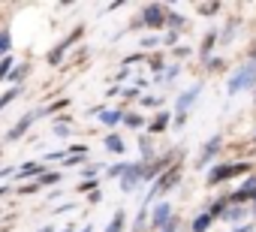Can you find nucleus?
Instances as JSON below:
<instances>
[{"mask_svg": "<svg viewBox=\"0 0 256 232\" xmlns=\"http://www.w3.org/2000/svg\"><path fill=\"white\" fill-rule=\"evenodd\" d=\"M120 96H126V100H136V96H139V88H126Z\"/></svg>", "mask_w": 256, "mask_h": 232, "instance_id": "2f4dec72", "label": "nucleus"}, {"mask_svg": "<svg viewBox=\"0 0 256 232\" xmlns=\"http://www.w3.org/2000/svg\"><path fill=\"white\" fill-rule=\"evenodd\" d=\"M175 181H178V169H166V172H163V175H160V178L154 181V190L148 193V199H154L157 193H166V190H169V187H172Z\"/></svg>", "mask_w": 256, "mask_h": 232, "instance_id": "0eeeda50", "label": "nucleus"}, {"mask_svg": "<svg viewBox=\"0 0 256 232\" xmlns=\"http://www.w3.org/2000/svg\"><path fill=\"white\" fill-rule=\"evenodd\" d=\"M10 175H18L16 166H6V169H0V178H10Z\"/></svg>", "mask_w": 256, "mask_h": 232, "instance_id": "f704fd0d", "label": "nucleus"}, {"mask_svg": "<svg viewBox=\"0 0 256 232\" xmlns=\"http://www.w3.org/2000/svg\"><path fill=\"white\" fill-rule=\"evenodd\" d=\"M124 124L133 127V130H139V127L145 124V118H142V114H136V112H124Z\"/></svg>", "mask_w": 256, "mask_h": 232, "instance_id": "5701e85b", "label": "nucleus"}, {"mask_svg": "<svg viewBox=\"0 0 256 232\" xmlns=\"http://www.w3.org/2000/svg\"><path fill=\"white\" fill-rule=\"evenodd\" d=\"M82 34H84V28H76V30H70V34L60 40V46L70 52V48H72V42H78V40H82Z\"/></svg>", "mask_w": 256, "mask_h": 232, "instance_id": "aec40b11", "label": "nucleus"}, {"mask_svg": "<svg viewBox=\"0 0 256 232\" xmlns=\"http://www.w3.org/2000/svg\"><path fill=\"white\" fill-rule=\"evenodd\" d=\"M169 220H172V205H169V202H160V205L154 208V214H151V223L160 226V229H166V226H172Z\"/></svg>", "mask_w": 256, "mask_h": 232, "instance_id": "6e6552de", "label": "nucleus"}, {"mask_svg": "<svg viewBox=\"0 0 256 232\" xmlns=\"http://www.w3.org/2000/svg\"><path fill=\"white\" fill-rule=\"evenodd\" d=\"M241 172H247V163H229V166H217V169H211L208 181H211V184H217V181H226V178H232V175H241Z\"/></svg>", "mask_w": 256, "mask_h": 232, "instance_id": "423d86ee", "label": "nucleus"}, {"mask_svg": "<svg viewBox=\"0 0 256 232\" xmlns=\"http://www.w3.org/2000/svg\"><path fill=\"white\" fill-rule=\"evenodd\" d=\"M46 172H48V166H46L42 160H28V163H22V169H18L16 181H18V184H28V181H40Z\"/></svg>", "mask_w": 256, "mask_h": 232, "instance_id": "f03ea898", "label": "nucleus"}, {"mask_svg": "<svg viewBox=\"0 0 256 232\" xmlns=\"http://www.w3.org/2000/svg\"><path fill=\"white\" fill-rule=\"evenodd\" d=\"M10 48H12V34H10V28H4L0 30V60L10 58Z\"/></svg>", "mask_w": 256, "mask_h": 232, "instance_id": "2eb2a0df", "label": "nucleus"}, {"mask_svg": "<svg viewBox=\"0 0 256 232\" xmlns=\"http://www.w3.org/2000/svg\"><path fill=\"white\" fill-rule=\"evenodd\" d=\"M64 58H66V48L58 42V46L46 54V64H48V66H60V64H64Z\"/></svg>", "mask_w": 256, "mask_h": 232, "instance_id": "ddd939ff", "label": "nucleus"}, {"mask_svg": "<svg viewBox=\"0 0 256 232\" xmlns=\"http://www.w3.org/2000/svg\"><path fill=\"white\" fill-rule=\"evenodd\" d=\"M142 154H145V157L151 154V142H148V139H142Z\"/></svg>", "mask_w": 256, "mask_h": 232, "instance_id": "4c0bfd02", "label": "nucleus"}, {"mask_svg": "<svg viewBox=\"0 0 256 232\" xmlns=\"http://www.w3.org/2000/svg\"><path fill=\"white\" fill-rule=\"evenodd\" d=\"M96 172H100L96 166H82V178L84 181H96Z\"/></svg>", "mask_w": 256, "mask_h": 232, "instance_id": "c85d7f7f", "label": "nucleus"}, {"mask_svg": "<svg viewBox=\"0 0 256 232\" xmlns=\"http://www.w3.org/2000/svg\"><path fill=\"white\" fill-rule=\"evenodd\" d=\"M36 118H40L36 112H24L22 118H18V121H16L10 130H6V136H4V139H6V142H18V139H22V136H24V133H28V130L36 124Z\"/></svg>", "mask_w": 256, "mask_h": 232, "instance_id": "f257e3e1", "label": "nucleus"}, {"mask_svg": "<svg viewBox=\"0 0 256 232\" xmlns=\"http://www.w3.org/2000/svg\"><path fill=\"white\" fill-rule=\"evenodd\" d=\"M142 181H145V166L142 163H130L126 172H124V178H120V190L124 193H133Z\"/></svg>", "mask_w": 256, "mask_h": 232, "instance_id": "7ed1b4c3", "label": "nucleus"}, {"mask_svg": "<svg viewBox=\"0 0 256 232\" xmlns=\"http://www.w3.org/2000/svg\"><path fill=\"white\" fill-rule=\"evenodd\" d=\"M40 190H42L40 181H28V184H18V187H16L18 196H34V193H40Z\"/></svg>", "mask_w": 256, "mask_h": 232, "instance_id": "412c9836", "label": "nucleus"}, {"mask_svg": "<svg viewBox=\"0 0 256 232\" xmlns=\"http://www.w3.org/2000/svg\"><path fill=\"white\" fill-rule=\"evenodd\" d=\"M88 190L94 193V190H96V181H82V184H78V193H88Z\"/></svg>", "mask_w": 256, "mask_h": 232, "instance_id": "7c9ffc66", "label": "nucleus"}, {"mask_svg": "<svg viewBox=\"0 0 256 232\" xmlns=\"http://www.w3.org/2000/svg\"><path fill=\"white\" fill-rule=\"evenodd\" d=\"M58 232H78V229H76V226L70 223V226H64V229H58Z\"/></svg>", "mask_w": 256, "mask_h": 232, "instance_id": "58836bf2", "label": "nucleus"}, {"mask_svg": "<svg viewBox=\"0 0 256 232\" xmlns=\"http://www.w3.org/2000/svg\"><path fill=\"white\" fill-rule=\"evenodd\" d=\"M124 220H126V217H124V211H114L112 223H108V226H106L102 232H120V229H124Z\"/></svg>", "mask_w": 256, "mask_h": 232, "instance_id": "b1692460", "label": "nucleus"}, {"mask_svg": "<svg viewBox=\"0 0 256 232\" xmlns=\"http://www.w3.org/2000/svg\"><path fill=\"white\" fill-rule=\"evenodd\" d=\"M0 154H4V148H0Z\"/></svg>", "mask_w": 256, "mask_h": 232, "instance_id": "79ce46f5", "label": "nucleus"}, {"mask_svg": "<svg viewBox=\"0 0 256 232\" xmlns=\"http://www.w3.org/2000/svg\"><path fill=\"white\" fill-rule=\"evenodd\" d=\"M60 178H64V172H58V169H48V172L40 178V187H42V190H48V187L60 184Z\"/></svg>", "mask_w": 256, "mask_h": 232, "instance_id": "4468645a", "label": "nucleus"}, {"mask_svg": "<svg viewBox=\"0 0 256 232\" xmlns=\"http://www.w3.org/2000/svg\"><path fill=\"white\" fill-rule=\"evenodd\" d=\"M238 232H244V229H238Z\"/></svg>", "mask_w": 256, "mask_h": 232, "instance_id": "37998d69", "label": "nucleus"}, {"mask_svg": "<svg viewBox=\"0 0 256 232\" xmlns=\"http://www.w3.org/2000/svg\"><path fill=\"white\" fill-rule=\"evenodd\" d=\"M142 46H145V48H154V46H157V40H154V36H148V40H142Z\"/></svg>", "mask_w": 256, "mask_h": 232, "instance_id": "e433bc0d", "label": "nucleus"}, {"mask_svg": "<svg viewBox=\"0 0 256 232\" xmlns=\"http://www.w3.org/2000/svg\"><path fill=\"white\" fill-rule=\"evenodd\" d=\"M18 96H22V88H10L6 94H0V112H4L12 100H18Z\"/></svg>", "mask_w": 256, "mask_h": 232, "instance_id": "4be33fe9", "label": "nucleus"}, {"mask_svg": "<svg viewBox=\"0 0 256 232\" xmlns=\"http://www.w3.org/2000/svg\"><path fill=\"white\" fill-rule=\"evenodd\" d=\"M166 24H172V28H181V24H184V18H181V16H175V12H169Z\"/></svg>", "mask_w": 256, "mask_h": 232, "instance_id": "c756f323", "label": "nucleus"}, {"mask_svg": "<svg viewBox=\"0 0 256 232\" xmlns=\"http://www.w3.org/2000/svg\"><path fill=\"white\" fill-rule=\"evenodd\" d=\"M106 148H108L112 154H124L126 145H124V139H120L118 133H108V136H106Z\"/></svg>", "mask_w": 256, "mask_h": 232, "instance_id": "f3484780", "label": "nucleus"}, {"mask_svg": "<svg viewBox=\"0 0 256 232\" xmlns=\"http://www.w3.org/2000/svg\"><path fill=\"white\" fill-rule=\"evenodd\" d=\"M217 148H220V139L214 136V139H211V142L205 145V151H202V163H208V160H211V157L217 154Z\"/></svg>", "mask_w": 256, "mask_h": 232, "instance_id": "393cba45", "label": "nucleus"}, {"mask_svg": "<svg viewBox=\"0 0 256 232\" xmlns=\"http://www.w3.org/2000/svg\"><path fill=\"white\" fill-rule=\"evenodd\" d=\"M60 118H64V121H54V127H52V130H54V136H58V139H66V136L72 133V127H70V121H72V118H66V114H60Z\"/></svg>", "mask_w": 256, "mask_h": 232, "instance_id": "dca6fc26", "label": "nucleus"}, {"mask_svg": "<svg viewBox=\"0 0 256 232\" xmlns=\"http://www.w3.org/2000/svg\"><path fill=\"white\" fill-rule=\"evenodd\" d=\"M166 18H169V12H166L160 4H148V6H145V12H142V24H145V28H151V30L163 28V24H166Z\"/></svg>", "mask_w": 256, "mask_h": 232, "instance_id": "20e7f679", "label": "nucleus"}, {"mask_svg": "<svg viewBox=\"0 0 256 232\" xmlns=\"http://www.w3.org/2000/svg\"><path fill=\"white\" fill-rule=\"evenodd\" d=\"M36 232H58V226H54V223H46V226H40Z\"/></svg>", "mask_w": 256, "mask_h": 232, "instance_id": "c9c22d12", "label": "nucleus"}, {"mask_svg": "<svg viewBox=\"0 0 256 232\" xmlns=\"http://www.w3.org/2000/svg\"><path fill=\"white\" fill-rule=\"evenodd\" d=\"M196 96H199V88H190V90H184V94L178 96V102H175V106H178V114H187V108L193 106V100H196Z\"/></svg>", "mask_w": 256, "mask_h": 232, "instance_id": "9d476101", "label": "nucleus"}, {"mask_svg": "<svg viewBox=\"0 0 256 232\" xmlns=\"http://www.w3.org/2000/svg\"><path fill=\"white\" fill-rule=\"evenodd\" d=\"M169 118H172V114H166V112H160V114H157V118L151 121V133H163V130L169 127Z\"/></svg>", "mask_w": 256, "mask_h": 232, "instance_id": "a211bd4d", "label": "nucleus"}, {"mask_svg": "<svg viewBox=\"0 0 256 232\" xmlns=\"http://www.w3.org/2000/svg\"><path fill=\"white\" fill-rule=\"evenodd\" d=\"M211 220H214L211 214H199V217L193 220V232H205V229L211 226Z\"/></svg>", "mask_w": 256, "mask_h": 232, "instance_id": "a878e982", "label": "nucleus"}, {"mask_svg": "<svg viewBox=\"0 0 256 232\" xmlns=\"http://www.w3.org/2000/svg\"><path fill=\"white\" fill-rule=\"evenodd\" d=\"M10 193H16V187H10V184H0V199H4V196H10Z\"/></svg>", "mask_w": 256, "mask_h": 232, "instance_id": "72a5a7b5", "label": "nucleus"}, {"mask_svg": "<svg viewBox=\"0 0 256 232\" xmlns=\"http://www.w3.org/2000/svg\"><path fill=\"white\" fill-rule=\"evenodd\" d=\"M78 232H94V226H90V223H88V226H82V229H78Z\"/></svg>", "mask_w": 256, "mask_h": 232, "instance_id": "ea45409f", "label": "nucleus"}, {"mask_svg": "<svg viewBox=\"0 0 256 232\" xmlns=\"http://www.w3.org/2000/svg\"><path fill=\"white\" fill-rule=\"evenodd\" d=\"M70 106V96H60V100H52L46 108H40V118H46V114H60L64 108Z\"/></svg>", "mask_w": 256, "mask_h": 232, "instance_id": "9b49d317", "label": "nucleus"}, {"mask_svg": "<svg viewBox=\"0 0 256 232\" xmlns=\"http://www.w3.org/2000/svg\"><path fill=\"white\" fill-rule=\"evenodd\" d=\"M160 232H175V223H172V226H166V229H160Z\"/></svg>", "mask_w": 256, "mask_h": 232, "instance_id": "a19ab883", "label": "nucleus"}, {"mask_svg": "<svg viewBox=\"0 0 256 232\" xmlns=\"http://www.w3.org/2000/svg\"><path fill=\"white\" fill-rule=\"evenodd\" d=\"M120 121H124V112L120 108H102L100 112V124L102 127H118Z\"/></svg>", "mask_w": 256, "mask_h": 232, "instance_id": "1a4fd4ad", "label": "nucleus"}, {"mask_svg": "<svg viewBox=\"0 0 256 232\" xmlns=\"http://www.w3.org/2000/svg\"><path fill=\"white\" fill-rule=\"evenodd\" d=\"M28 72H30V64H18V66L10 72V78H6V82H12V88H22V82L28 78Z\"/></svg>", "mask_w": 256, "mask_h": 232, "instance_id": "f8f14e48", "label": "nucleus"}, {"mask_svg": "<svg viewBox=\"0 0 256 232\" xmlns=\"http://www.w3.org/2000/svg\"><path fill=\"white\" fill-rule=\"evenodd\" d=\"M241 214H244V211H241V208H232V211H226V214H223V217H229V220H238V217H241Z\"/></svg>", "mask_w": 256, "mask_h": 232, "instance_id": "473e14b6", "label": "nucleus"}, {"mask_svg": "<svg viewBox=\"0 0 256 232\" xmlns=\"http://www.w3.org/2000/svg\"><path fill=\"white\" fill-rule=\"evenodd\" d=\"M126 166H130V163H114V166H108V178H124V172H126Z\"/></svg>", "mask_w": 256, "mask_h": 232, "instance_id": "bb28decb", "label": "nucleus"}, {"mask_svg": "<svg viewBox=\"0 0 256 232\" xmlns=\"http://www.w3.org/2000/svg\"><path fill=\"white\" fill-rule=\"evenodd\" d=\"M82 163H84V157H78V154H66L60 166H66V169H72V166H82Z\"/></svg>", "mask_w": 256, "mask_h": 232, "instance_id": "cd10ccee", "label": "nucleus"}, {"mask_svg": "<svg viewBox=\"0 0 256 232\" xmlns=\"http://www.w3.org/2000/svg\"><path fill=\"white\" fill-rule=\"evenodd\" d=\"M253 82H256V64H247L241 72L232 76V82H229V94H238L241 88H247V84H253Z\"/></svg>", "mask_w": 256, "mask_h": 232, "instance_id": "39448f33", "label": "nucleus"}, {"mask_svg": "<svg viewBox=\"0 0 256 232\" xmlns=\"http://www.w3.org/2000/svg\"><path fill=\"white\" fill-rule=\"evenodd\" d=\"M12 70H16V58L10 54V58H4V60H0V82H6Z\"/></svg>", "mask_w": 256, "mask_h": 232, "instance_id": "6ab92c4d", "label": "nucleus"}]
</instances>
